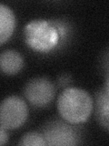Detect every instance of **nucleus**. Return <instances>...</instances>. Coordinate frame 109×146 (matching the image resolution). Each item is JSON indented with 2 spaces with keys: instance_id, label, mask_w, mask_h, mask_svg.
I'll use <instances>...</instances> for the list:
<instances>
[{
  "instance_id": "nucleus-1",
  "label": "nucleus",
  "mask_w": 109,
  "mask_h": 146,
  "mask_svg": "<svg viewBox=\"0 0 109 146\" xmlns=\"http://www.w3.org/2000/svg\"><path fill=\"white\" fill-rule=\"evenodd\" d=\"M67 31L66 25L60 21L34 20L25 27V38L32 49L47 53L57 47Z\"/></svg>"
},
{
  "instance_id": "nucleus-2",
  "label": "nucleus",
  "mask_w": 109,
  "mask_h": 146,
  "mask_svg": "<svg viewBox=\"0 0 109 146\" xmlns=\"http://www.w3.org/2000/svg\"><path fill=\"white\" fill-rule=\"evenodd\" d=\"M57 109L61 117L71 124H78L88 120L93 110V100L85 90L67 88L60 94Z\"/></svg>"
},
{
  "instance_id": "nucleus-3",
  "label": "nucleus",
  "mask_w": 109,
  "mask_h": 146,
  "mask_svg": "<svg viewBox=\"0 0 109 146\" xmlns=\"http://www.w3.org/2000/svg\"><path fill=\"white\" fill-rule=\"evenodd\" d=\"M27 118V106L17 96H10L3 100L0 107L1 127L6 130L19 128Z\"/></svg>"
},
{
  "instance_id": "nucleus-4",
  "label": "nucleus",
  "mask_w": 109,
  "mask_h": 146,
  "mask_svg": "<svg viewBox=\"0 0 109 146\" xmlns=\"http://www.w3.org/2000/svg\"><path fill=\"white\" fill-rule=\"evenodd\" d=\"M44 137L47 144L51 146H72L79 143L76 130L61 121H51L45 126Z\"/></svg>"
},
{
  "instance_id": "nucleus-5",
  "label": "nucleus",
  "mask_w": 109,
  "mask_h": 146,
  "mask_svg": "<svg viewBox=\"0 0 109 146\" xmlns=\"http://www.w3.org/2000/svg\"><path fill=\"white\" fill-rule=\"evenodd\" d=\"M56 89L50 80L45 78H35L31 80L25 88L26 100L35 107H45L52 102Z\"/></svg>"
},
{
  "instance_id": "nucleus-6",
  "label": "nucleus",
  "mask_w": 109,
  "mask_h": 146,
  "mask_svg": "<svg viewBox=\"0 0 109 146\" xmlns=\"http://www.w3.org/2000/svg\"><path fill=\"white\" fill-rule=\"evenodd\" d=\"M24 65V59L15 50H7L0 56L1 70L7 75H14L21 70Z\"/></svg>"
},
{
  "instance_id": "nucleus-7",
  "label": "nucleus",
  "mask_w": 109,
  "mask_h": 146,
  "mask_svg": "<svg viewBox=\"0 0 109 146\" xmlns=\"http://www.w3.org/2000/svg\"><path fill=\"white\" fill-rule=\"evenodd\" d=\"M16 26V18L11 9L0 5V43L4 44L12 36Z\"/></svg>"
},
{
  "instance_id": "nucleus-8",
  "label": "nucleus",
  "mask_w": 109,
  "mask_h": 146,
  "mask_svg": "<svg viewBox=\"0 0 109 146\" xmlns=\"http://www.w3.org/2000/svg\"><path fill=\"white\" fill-rule=\"evenodd\" d=\"M95 116L100 124L109 131V95L104 90L99 91L97 95Z\"/></svg>"
},
{
  "instance_id": "nucleus-9",
  "label": "nucleus",
  "mask_w": 109,
  "mask_h": 146,
  "mask_svg": "<svg viewBox=\"0 0 109 146\" xmlns=\"http://www.w3.org/2000/svg\"><path fill=\"white\" fill-rule=\"evenodd\" d=\"M19 145L23 146H45L47 145L44 135H41L38 132H28L21 138Z\"/></svg>"
},
{
  "instance_id": "nucleus-10",
  "label": "nucleus",
  "mask_w": 109,
  "mask_h": 146,
  "mask_svg": "<svg viewBox=\"0 0 109 146\" xmlns=\"http://www.w3.org/2000/svg\"><path fill=\"white\" fill-rule=\"evenodd\" d=\"M7 139H8V135L6 131V129L1 127V129H0V144L1 145L5 144V143L7 141Z\"/></svg>"
},
{
  "instance_id": "nucleus-11",
  "label": "nucleus",
  "mask_w": 109,
  "mask_h": 146,
  "mask_svg": "<svg viewBox=\"0 0 109 146\" xmlns=\"http://www.w3.org/2000/svg\"><path fill=\"white\" fill-rule=\"evenodd\" d=\"M104 90L106 91L107 94L109 95V71H108V75H107V79H106V89Z\"/></svg>"
},
{
  "instance_id": "nucleus-12",
  "label": "nucleus",
  "mask_w": 109,
  "mask_h": 146,
  "mask_svg": "<svg viewBox=\"0 0 109 146\" xmlns=\"http://www.w3.org/2000/svg\"><path fill=\"white\" fill-rule=\"evenodd\" d=\"M106 65L107 70H109V56H108V58H106Z\"/></svg>"
}]
</instances>
